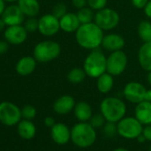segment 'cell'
Wrapping results in <instances>:
<instances>
[{
  "instance_id": "cell-45",
  "label": "cell",
  "mask_w": 151,
  "mask_h": 151,
  "mask_svg": "<svg viewBox=\"0 0 151 151\" xmlns=\"http://www.w3.org/2000/svg\"><path fill=\"white\" fill-rule=\"evenodd\" d=\"M5 1L6 2V3H12V4H14V3H15V2H17L18 0H5Z\"/></svg>"
},
{
  "instance_id": "cell-39",
  "label": "cell",
  "mask_w": 151,
  "mask_h": 151,
  "mask_svg": "<svg viewBox=\"0 0 151 151\" xmlns=\"http://www.w3.org/2000/svg\"><path fill=\"white\" fill-rule=\"evenodd\" d=\"M45 124L46 126L48 127H52L54 124H55V122H54V119L52 117V116H47L45 119Z\"/></svg>"
},
{
  "instance_id": "cell-27",
  "label": "cell",
  "mask_w": 151,
  "mask_h": 151,
  "mask_svg": "<svg viewBox=\"0 0 151 151\" xmlns=\"http://www.w3.org/2000/svg\"><path fill=\"white\" fill-rule=\"evenodd\" d=\"M78 18L81 24H86L93 22V20L95 17V14H93V9L90 7H83L81 9H78V12L77 14Z\"/></svg>"
},
{
  "instance_id": "cell-25",
  "label": "cell",
  "mask_w": 151,
  "mask_h": 151,
  "mask_svg": "<svg viewBox=\"0 0 151 151\" xmlns=\"http://www.w3.org/2000/svg\"><path fill=\"white\" fill-rule=\"evenodd\" d=\"M138 33L141 40L151 42V22L148 21H142L138 26Z\"/></svg>"
},
{
  "instance_id": "cell-33",
  "label": "cell",
  "mask_w": 151,
  "mask_h": 151,
  "mask_svg": "<svg viewBox=\"0 0 151 151\" xmlns=\"http://www.w3.org/2000/svg\"><path fill=\"white\" fill-rule=\"evenodd\" d=\"M117 132V126L115 125V123L112 122H109L107 124H105L104 126V133L106 136L108 137H112L116 134V132Z\"/></svg>"
},
{
  "instance_id": "cell-40",
  "label": "cell",
  "mask_w": 151,
  "mask_h": 151,
  "mask_svg": "<svg viewBox=\"0 0 151 151\" xmlns=\"http://www.w3.org/2000/svg\"><path fill=\"white\" fill-rule=\"evenodd\" d=\"M6 8V2L5 0H0V17L2 16Z\"/></svg>"
},
{
  "instance_id": "cell-13",
  "label": "cell",
  "mask_w": 151,
  "mask_h": 151,
  "mask_svg": "<svg viewBox=\"0 0 151 151\" xmlns=\"http://www.w3.org/2000/svg\"><path fill=\"white\" fill-rule=\"evenodd\" d=\"M146 93V88L138 82H130L124 89L125 99L132 103H139L145 101Z\"/></svg>"
},
{
  "instance_id": "cell-37",
  "label": "cell",
  "mask_w": 151,
  "mask_h": 151,
  "mask_svg": "<svg viewBox=\"0 0 151 151\" xmlns=\"http://www.w3.org/2000/svg\"><path fill=\"white\" fill-rule=\"evenodd\" d=\"M142 134H143V136L145 137L146 139L151 141V125L146 126L142 131Z\"/></svg>"
},
{
  "instance_id": "cell-20",
  "label": "cell",
  "mask_w": 151,
  "mask_h": 151,
  "mask_svg": "<svg viewBox=\"0 0 151 151\" xmlns=\"http://www.w3.org/2000/svg\"><path fill=\"white\" fill-rule=\"evenodd\" d=\"M135 116L141 124H151V102L143 101L138 103L135 109Z\"/></svg>"
},
{
  "instance_id": "cell-29",
  "label": "cell",
  "mask_w": 151,
  "mask_h": 151,
  "mask_svg": "<svg viewBox=\"0 0 151 151\" xmlns=\"http://www.w3.org/2000/svg\"><path fill=\"white\" fill-rule=\"evenodd\" d=\"M67 14V6L63 3H57L53 6L52 10V14H53L59 20Z\"/></svg>"
},
{
  "instance_id": "cell-18",
  "label": "cell",
  "mask_w": 151,
  "mask_h": 151,
  "mask_svg": "<svg viewBox=\"0 0 151 151\" xmlns=\"http://www.w3.org/2000/svg\"><path fill=\"white\" fill-rule=\"evenodd\" d=\"M75 100L72 96L63 95L55 101L53 109L59 115H66L75 108Z\"/></svg>"
},
{
  "instance_id": "cell-19",
  "label": "cell",
  "mask_w": 151,
  "mask_h": 151,
  "mask_svg": "<svg viewBox=\"0 0 151 151\" xmlns=\"http://www.w3.org/2000/svg\"><path fill=\"white\" fill-rule=\"evenodd\" d=\"M17 5L28 18L36 17L40 12V4L37 0H18Z\"/></svg>"
},
{
  "instance_id": "cell-41",
  "label": "cell",
  "mask_w": 151,
  "mask_h": 151,
  "mask_svg": "<svg viewBox=\"0 0 151 151\" xmlns=\"http://www.w3.org/2000/svg\"><path fill=\"white\" fill-rule=\"evenodd\" d=\"M7 26H6V24L5 23V22L3 21V19L0 17V32H2V31H4L5 29H6V28Z\"/></svg>"
},
{
  "instance_id": "cell-28",
  "label": "cell",
  "mask_w": 151,
  "mask_h": 151,
  "mask_svg": "<svg viewBox=\"0 0 151 151\" xmlns=\"http://www.w3.org/2000/svg\"><path fill=\"white\" fill-rule=\"evenodd\" d=\"M23 26L28 32H29V33L35 32V31L38 30V20L36 19V17L28 18L24 22Z\"/></svg>"
},
{
  "instance_id": "cell-22",
  "label": "cell",
  "mask_w": 151,
  "mask_h": 151,
  "mask_svg": "<svg viewBox=\"0 0 151 151\" xmlns=\"http://www.w3.org/2000/svg\"><path fill=\"white\" fill-rule=\"evenodd\" d=\"M17 130H18L19 135L25 139H30L36 134V127L34 124L30 120H28V119L20 121L18 123Z\"/></svg>"
},
{
  "instance_id": "cell-5",
  "label": "cell",
  "mask_w": 151,
  "mask_h": 151,
  "mask_svg": "<svg viewBox=\"0 0 151 151\" xmlns=\"http://www.w3.org/2000/svg\"><path fill=\"white\" fill-rule=\"evenodd\" d=\"M60 45L52 40L41 41L36 45L33 50V56L38 62H49L59 57Z\"/></svg>"
},
{
  "instance_id": "cell-8",
  "label": "cell",
  "mask_w": 151,
  "mask_h": 151,
  "mask_svg": "<svg viewBox=\"0 0 151 151\" xmlns=\"http://www.w3.org/2000/svg\"><path fill=\"white\" fill-rule=\"evenodd\" d=\"M118 14L110 8H103L99 10L95 14L94 22L102 30H110L116 28L119 23Z\"/></svg>"
},
{
  "instance_id": "cell-24",
  "label": "cell",
  "mask_w": 151,
  "mask_h": 151,
  "mask_svg": "<svg viewBox=\"0 0 151 151\" xmlns=\"http://www.w3.org/2000/svg\"><path fill=\"white\" fill-rule=\"evenodd\" d=\"M114 79L112 75L109 73H104L98 78L97 80V88L102 93H108L113 87Z\"/></svg>"
},
{
  "instance_id": "cell-35",
  "label": "cell",
  "mask_w": 151,
  "mask_h": 151,
  "mask_svg": "<svg viewBox=\"0 0 151 151\" xmlns=\"http://www.w3.org/2000/svg\"><path fill=\"white\" fill-rule=\"evenodd\" d=\"M9 49V43L6 40H0V55L7 52Z\"/></svg>"
},
{
  "instance_id": "cell-1",
  "label": "cell",
  "mask_w": 151,
  "mask_h": 151,
  "mask_svg": "<svg viewBox=\"0 0 151 151\" xmlns=\"http://www.w3.org/2000/svg\"><path fill=\"white\" fill-rule=\"evenodd\" d=\"M103 30L94 22L81 24L76 31V40L78 44L86 49H97L102 43Z\"/></svg>"
},
{
  "instance_id": "cell-17",
  "label": "cell",
  "mask_w": 151,
  "mask_h": 151,
  "mask_svg": "<svg viewBox=\"0 0 151 151\" xmlns=\"http://www.w3.org/2000/svg\"><path fill=\"white\" fill-rule=\"evenodd\" d=\"M101 45L103 48L108 51H119L124 46V39L118 34H109L103 37Z\"/></svg>"
},
{
  "instance_id": "cell-6",
  "label": "cell",
  "mask_w": 151,
  "mask_h": 151,
  "mask_svg": "<svg viewBox=\"0 0 151 151\" xmlns=\"http://www.w3.org/2000/svg\"><path fill=\"white\" fill-rule=\"evenodd\" d=\"M22 110L10 101L0 103V122L7 126L17 124L22 118Z\"/></svg>"
},
{
  "instance_id": "cell-10",
  "label": "cell",
  "mask_w": 151,
  "mask_h": 151,
  "mask_svg": "<svg viewBox=\"0 0 151 151\" xmlns=\"http://www.w3.org/2000/svg\"><path fill=\"white\" fill-rule=\"evenodd\" d=\"M60 29V20L52 14H46L38 20V31L45 37L54 36Z\"/></svg>"
},
{
  "instance_id": "cell-3",
  "label": "cell",
  "mask_w": 151,
  "mask_h": 151,
  "mask_svg": "<svg viewBox=\"0 0 151 151\" xmlns=\"http://www.w3.org/2000/svg\"><path fill=\"white\" fill-rule=\"evenodd\" d=\"M101 111L108 122H119L126 111L125 104L118 98L108 97L101 104Z\"/></svg>"
},
{
  "instance_id": "cell-23",
  "label": "cell",
  "mask_w": 151,
  "mask_h": 151,
  "mask_svg": "<svg viewBox=\"0 0 151 151\" xmlns=\"http://www.w3.org/2000/svg\"><path fill=\"white\" fill-rule=\"evenodd\" d=\"M75 116L79 121L86 122L92 117V109L90 105L85 101H80L75 105Z\"/></svg>"
},
{
  "instance_id": "cell-42",
  "label": "cell",
  "mask_w": 151,
  "mask_h": 151,
  "mask_svg": "<svg viewBox=\"0 0 151 151\" xmlns=\"http://www.w3.org/2000/svg\"><path fill=\"white\" fill-rule=\"evenodd\" d=\"M145 101H147L151 102V89L150 90H147L146 96H145Z\"/></svg>"
},
{
  "instance_id": "cell-14",
  "label": "cell",
  "mask_w": 151,
  "mask_h": 151,
  "mask_svg": "<svg viewBox=\"0 0 151 151\" xmlns=\"http://www.w3.org/2000/svg\"><path fill=\"white\" fill-rule=\"evenodd\" d=\"M37 68V60L34 56H23L15 65V71L18 75L26 77L32 74Z\"/></svg>"
},
{
  "instance_id": "cell-11",
  "label": "cell",
  "mask_w": 151,
  "mask_h": 151,
  "mask_svg": "<svg viewBox=\"0 0 151 151\" xmlns=\"http://www.w3.org/2000/svg\"><path fill=\"white\" fill-rule=\"evenodd\" d=\"M28 31L22 25H14L7 26L4 30V37L9 45H20L23 44L28 37Z\"/></svg>"
},
{
  "instance_id": "cell-30",
  "label": "cell",
  "mask_w": 151,
  "mask_h": 151,
  "mask_svg": "<svg viewBox=\"0 0 151 151\" xmlns=\"http://www.w3.org/2000/svg\"><path fill=\"white\" fill-rule=\"evenodd\" d=\"M36 115H37V110H36L35 107H33L31 105H26L22 109V116L24 119L31 120L36 116Z\"/></svg>"
},
{
  "instance_id": "cell-2",
  "label": "cell",
  "mask_w": 151,
  "mask_h": 151,
  "mask_svg": "<svg viewBox=\"0 0 151 151\" xmlns=\"http://www.w3.org/2000/svg\"><path fill=\"white\" fill-rule=\"evenodd\" d=\"M84 69L90 78H98L107 72V58L99 50H93L84 62Z\"/></svg>"
},
{
  "instance_id": "cell-12",
  "label": "cell",
  "mask_w": 151,
  "mask_h": 151,
  "mask_svg": "<svg viewBox=\"0 0 151 151\" xmlns=\"http://www.w3.org/2000/svg\"><path fill=\"white\" fill-rule=\"evenodd\" d=\"M25 15L17 4H11L6 6L1 18L6 26L22 25L25 22Z\"/></svg>"
},
{
  "instance_id": "cell-34",
  "label": "cell",
  "mask_w": 151,
  "mask_h": 151,
  "mask_svg": "<svg viewBox=\"0 0 151 151\" xmlns=\"http://www.w3.org/2000/svg\"><path fill=\"white\" fill-rule=\"evenodd\" d=\"M148 1L149 0H132V3L136 8L142 9L146 6V5L147 4Z\"/></svg>"
},
{
  "instance_id": "cell-31",
  "label": "cell",
  "mask_w": 151,
  "mask_h": 151,
  "mask_svg": "<svg viewBox=\"0 0 151 151\" xmlns=\"http://www.w3.org/2000/svg\"><path fill=\"white\" fill-rule=\"evenodd\" d=\"M108 0H87V5L93 10H101L106 7Z\"/></svg>"
},
{
  "instance_id": "cell-4",
  "label": "cell",
  "mask_w": 151,
  "mask_h": 151,
  "mask_svg": "<svg viewBox=\"0 0 151 151\" xmlns=\"http://www.w3.org/2000/svg\"><path fill=\"white\" fill-rule=\"evenodd\" d=\"M71 139L77 146L80 147H87L93 145L95 141L96 132L91 124L83 122L77 124L72 128Z\"/></svg>"
},
{
  "instance_id": "cell-26",
  "label": "cell",
  "mask_w": 151,
  "mask_h": 151,
  "mask_svg": "<svg viewBox=\"0 0 151 151\" xmlns=\"http://www.w3.org/2000/svg\"><path fill=\"white\" fill-rule=\"evenodd\" d=\"M86 73L85 69L79 68H72L67 76V78L70 83L73 84H79L83 82L86 78Z\"/></svg>"
},
{
  "instance_id": "cell-21",
  "label": "cell",
  "mask_w": 151,
  "mask_h": 151,
  "mask_svg": "<svg viewBox=\"0 0 151 151\" xmlns=\"http://www.w3.org/2000/svg\"><path fill=\"white\" fill-rule=\"evenodd\" d=\"M139 63L146 71H151V42L144 43L138 53Z\"/></svg>"
},
{
  "instance_id": "cell-46",
  "label": "cell",
  "mask_w": 151,
  "mask_h": 151,
  "mask_svg": "<svg viewBox=\"0 0 151 151\" xmlns=\"http://www.w3.org/2000/svg\"><path fill=\"white\" fill-rule=\"evenodd\" d=\"M114 151H128V150H126V149H124V148H116V149H115Z\"/></svg>"
},
{
  "instance_id": "cell-16",
  "label": "cell",
  "mask_w": 151,
  "mask_h": 151,
  "mask_svg": "<svg viewBox=\"0 0 151 151\" xmlns=\"http://www.w3.org/2000/svg\"><path fill=\"white\" fill-rule=\"evenodd\" d=\"M81 23L78 18L77 14L67 13L64 16L60 19V29L67 33L76 32L80 27Z\"/></svg>"
},
{
  "instance_id": "cell-15",
  "label": "cell",
  "mask_w": 151,
  "mask_h": 151,
  "mask_svg": "<svg viewBox=\"0 0 151 151\" xmlns=\"http://www.w3.org/2000/svg\"><path fill=\"white\" fill-rule=\"evenodd\" d=\"M51 136L56 143L65 144L71 138V132L64 124L58 123L51 127Z\"/></svg>"
},
{
  "instance_id": "cell-44",
  "label": "cell",
  "mask_w": 151,
  "mask_h": 151,
  "mask_svg": "<svg viewBox=\"0 0 151 151\" xmlns=\"http://www.w3.org/2000/svg\"><path fill=\"white\" fill-rule=\"evenodd\" d=\"M147 82L151 86V71H149V73L147 75Z\"/></svg>"
},
{
  "instance_id": "cell-36",
  "label": "cell",
  "mask_w": 151,
  "mask_h": 151,
  "mask_svg": "<svg viewBox=\"0 0 151 151\" xmlns=\"http://www.w3.org/2000/svg\"><path fill=\"white\" fill-rule=\"evenodd\" d=\"M72 4L76 8L81 9L83 7H86V6L87 5V0H72Z\"/></svg>"
},
{
  "instance_id": "cell-9",
  "label": "cell",
  "mask_w": 151,
  "mask_h": 151,
  "mask_svg": "<svg viewBox=\"0 0 151 151\" xmlns=\"http://www.w3.org/2000/svg\"><path fill=\"white\" fill-rule=\"evenodd\" d=\"M127 62V56L123 51L112 52L107 58V72L112 76H119L126 68Z\"/></svg>"
},
{
  "instance_id": "cell-43",
  "label": "cell",
  "mask_w": 151,
  "mask_h": 151,
  "mask_svg": "<svg viewBox=\"0 0 151 151\" xmlns=\"http://www.w3.org/2000/svg\"><path fill=\"white\" fill-rule=\"evenodd\" d=\"M137 138H138V139H139V142H143V141L146 139H145V137L143 136V134H142V135H141V134H140V135H139Z\"/></svg>"
},
{
  "instance_id": "cell-32",
  "label": "cell",
  "mask_w": 151,
  "mask_h": 151,
  "mask_svg": "<svg viewBox=\"0 0 151 151\" xmlns=\"http://www.w3.org/2000/svg\"><path fill=\"white\" fill-rule=\"evenodd\" d=\"M91 125L93 127V128H99L101 126H102L104 124V121H105V117L103 116V115H100V114H97V115H94L93 116L91 117Z\"/></svg>"
},
{
  "instance_id": "cell-38",
  "label": "cell",
  "mask_w": 151,
  "mask_h": 151,
  "mask_svg": "<svg viewBox=\"0 0 151 151\" xmlns=\"http://www.w3.org/2000/svg\"><path fill=\"white\" fill-rule=\"evenodd\" d=\"M144 12H145V14L151 19V0L150 1L147 2V4L146 5V6L144 7Z\"/></svg>"
},
{
  "instance_id": "cell-7",
  "label": "cell",
  "mask_w": 151,
  "mask_h": 151,
  "mask_svg": "<svg viewBox=\"0 0 151 151\" xmlns=\"http://www.w3.org/2000/svg\"><path fill=\"white\" fill-rule=\"evenodd\" d=\"M142 124L134 117H126L119 121L117 126V132L128 139L137 138L142 133Z\"/></svg>"
}]
</instances>
